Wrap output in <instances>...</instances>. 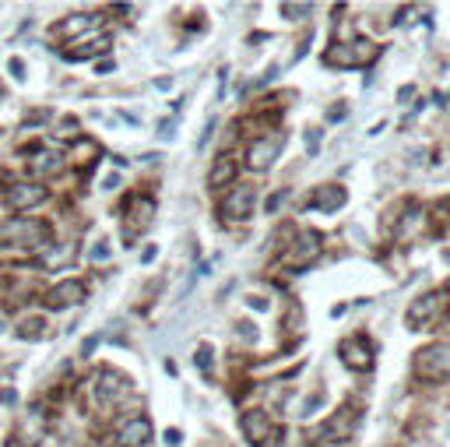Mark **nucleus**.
Returning <instances> with one entry per match:
<instances>
[{"label":"nucleus","mask_w":450,"mask_h":447,"mask_svg":"<svg viewBox=\"0 0 450 447\" xmlns=\"http://www.w3.org/2000/svg\"><path fill=\"white\" fill-rule=\"evenodd\" d=\"M194 363L207 373V370H212V345H201L197 352H194Z\"/></svg>","instance_id":"20"},{"label":"nucleus","mask_w":450,"mask_h":447,"mask_svg":"<svg viewBox=\"0 0 450 447\" xmlns=\"http://www.w3.org/2000/svg\"><path fill=\"white\" fill-rule=\"evenodd\" d=\"M282 197H285V194H271V197H267V212H278V204H282Z\"/></svg>","instance_id":"24"},{"label":"nucleus","mask_w":450,"mask_h":447,"mask_svg":"<svg viewBox=\"0 0 450 447\" xmlns=\"http://www.w3.org/2000/svg\"><path fill=\"white\" fill-rule=\"evenodd\" d=\"M148 440H152V423H148V415H134V419H127L116 430L120 447H144Z\"/></svg>","instance_id":"10"},{"label":"nucleus","mask_w":450,"mask_h":447,"mask_svg":"<svg viewBox=\"0 0 450 447\" xmlns=\"http://www.w3.org/2000/svg\"><path fill=\"white\" fill-rule=\"evenodd\" d=\"M124 391H127V380L120 377L116 370H99V373L92 377V395H95L99 405H113Z\"/></svg>","instance_id":"7"},{"label":"nucleus","mask_w":450,"mask_h":447,"mask_svg":"<svg viewBox=\"0 0 450 447\" xmlns=\"http://www.w3.org/2000/svg\"><path fill=\"white\" fill-rule=\"evenodd\" d=\"M243 433H247V440L254 447H271L275 444V426L264 412H247L243 415Z\"/></svg>","instance_id":"8"},{"label":"nucleus","mask_w":450,"mask_h":447,"mask_svg":"<svg viewBox=\"0 0 450 447\" xmlns=\"http://www.w3.org/2000/svg\"><path fill=\"white\" fill-rule=\"evenodd\" d=\"M28 169H32L36 176H53V173H60L64 169V162H60V155H53L49 148H28Z\"/></svg>","instance_id":"14"},{"label":"nucleus","mask_w":450,"mask_h":447,"mask_svg":"<svg viewBox=\"0 0 450 447\" xmlns=\"http://www.w3.org/2000/svg\"><path fill=\"white\" fill-rule=\"evenodd\" d=\"M85 296H88V289H85L81 279H64V282H56V285L46 292V307H49V310L78 307V303H85Z\"/></svg>","instance_id":"5"},{"label":"nucleus","mask_w":450,"mask_h":447,"mask_svg":"<svg viewBox=\"0 0 450 447\" xmlns=\"http://www.w3.org/2000/svg\"><path fill=\"white\" fill-rule=\"evenodd\" d=\"M152 215H155V201L148 197V194H144V197L137 194V197H134V229H144L148 222H152ZM134 229H131V232H134Z\"/></svg>","instance_id":"18"},{"label":"nucleus","mask_w":450,"mask_h":447,"mask_svg":"<svg viewBox=\"0 0 450 447\" xmlns=\"http://www.w3.org/2000/svg\"><path fill=\"white\" fill-rule=\"evenodd\" d=\"M285 148V134H271V138H257L250 148H247V166L254 173H267L275 166L278 152Z\"/></svg>","instance_id":"3"},{"label":"nucleus","mask_w":450,"mask_h":447,"mask_svg":"<svg viewBox=\"0 0 450 447\" xmlns=\"http://www.w3.org/2000/svg\"><path fill=\"white\" fill-rule=\"evenodd\" d=\"M92 25H95V14H71L67 21L53 25V36H81V32H88Z\"/></svg>","instance_id":"16"},{"label":"nucleus","mask_w":450,"mask_h":447,"mask_svg":"<svg viewBox=\"0 0 450 447\" xmlns=\"http://www.w3.org/2000/svg\"><path fill=\"white\" fill-rule=\"evenodd\" d=\"M166 444L176 447V444H179V430H166Z\"/></svg>","instance_id":"26"},{"label":"nucleus","mask_w":450,"mask_h":447,"mask_svg":"<svg viewBox=\"0 0 450 447\" xmlns=\"http://www.w3.org/2000/svg\"><path fill=\"white\" fill-rule=\"evenodd\" d=\"M338 352H341L345 367H352V370H366V367L373 363V356H370V342H366L363 335L345 338V342L338 345Z\"/></svg>","instance_id":"11"},{"label":"nucleus","mask_w":450,"mask_h":447,"mask_svg":"<svg viewBox=\"0 0 450 447\" xmlns=\"http://www.w3.org/2000/svg\"><path fill=\"white\" fill-rule=\"evenodd\" d=\"M415 373L426 380H450V342H433L415 352Z\"/></svg>","instance_id":"1"},{"label":"nucleus","mask_w":450,"mask_h":447,"mask_svg":"<svg viewBox=\"0 0 450 447\" xmlns=\"http://www.w3.org/2000/svg\"><path fill=\"white\" fill-rule=\"evenodd\" d=\"M341 204H345V190L335 187V184L317 187V194L310 197V208H313V212H338Z\"/></svg>","instance_id":"13"},{"label":"nucleus","mask_w":450,"mask_h":447,"mask_svg":"<svg viewBox=\"0 0 450 447\" xmlns=\"http://www.w3.org/2000/svg\"><path fill=\"white\" fill-rule=\"evenodd\" d=\"M222 215L236 219V222H243L254 215V187H232L222 201Z\"/></svg>","instance_id":"9"},{"label":"nucleus","mask_w":450,"mask_h":447,"mask_svg":"<svg viewBox=\"0 0 450 447\" xmlns=\"http://www.w3.org/2000/svg\"><path fill=\"white\" fill-rule=\"evenodd\" d=\"M380 53V46H373L370 39H355V43H335V50L324 53L327 64H338V67H363L366 61H373V56Z\"/></svg>","instance_id":"2"},{"label":"nucleus","mask_w":450,"mask_h":447,"mask_svg":"<svg viewBox=\"0 0 450 447\" xmlns=\"http://www.w3.org/2000/svg\"><path fill=\"white\" fill-rule=\"evenodd\" d=\"M232 176H236V166H232V162L222 155V159L215 162V169L207 173V187H215V190H218L222 184H229V180H232Z\"/></svg>","instance_id":"19"},{"label":"nucleus","mask_w":450,"mask_h":447,"mask_svg":"<svg viewBox=\"0 0 450 447\" xmlns=\"http://www.w3.org/2000/svg\"><path fill=\"white\" fill-rule=\"evenodd\" d=\"M317 257H320V236L317 232H303V236H299V243H295V250L289 254V264L303 268L306 261H317Z\"/></svg>","instance_id":"15"},{"label":"nucleus","mask_w":450,"mask_h":447,"mask_svg":"<svg viewBox=\"0 0 450 447\" xmlns=\"http://www.w3.org/2000/svg\"><path fill=\"white\" fill-rule=\"evenodd\" d=\"M46 232H49V226L39 222V219H11L4 226V236L8 240H18V247H43Z\"/></svg>","instance_id":"4"},{"label":"nucleus","mask_w":450,"mask_h":447,"mask_svg":"<svg viewBox=\"0 0 450 447\" xmlns=\"http://www.w3.org/2000/svg\"><path fill=\"white\" fill-rule=\"evenodd\" d=\"M92 257H95V261H106V257H109V247H106V243H99V247L92 250Z\"/></svg>","instance_id":"25"},{"label":"nucleus","mask_w":450,"mask_h":447,"mask_svg":"<svg viewBox=\"0 0 450 447\" xmlns=\"http://www.w3.org/2000/svg\"><path fill=\"white\" fill-rule=\"evenodd\" d=\"M306 148H310V155H317V148H320V131H310V134H306Z\"/></svg>","instance_id":"23"},{"label":"nucleus","mask_w":450,"mask_h":447,"mask_svg":"<svg viewBox=\"0 0 450 447\" xmlns=\"http://www.w3.org/2000/svg\"><path fill=\"white\" fill-rule=\"evenodd\" d=\"M4 201H8V208H14V212H28V208L46 201V187L36 184V180L32 184H14V187L4 190Z\"/></svg>","instance_id":"6"},{"label":"nucleus","mask_w":450,"mask_h":447,"mask_svg":"<svg viewBox=\"0 0 450 447\" xmlns=\"http://www.w3.org/2000/svg\"><path fill=\"white\" fill-rule=\"evenodd\" d=\"M443 303H447L443 292H429V296H423V300H415V303L408 307V324L415 327L418 320H433V317L443 310Z\"/></svg>","instance_id":"12"},{"label":"nucleus","mask_w":450,"mask_h":447,"mask_svg":"<svg viewBox=\"0 0 450 447\" xmlns=\"http://www.w3.org/2000/svg\"><path fill=\"white\" fill-rule=\"evenodd\" d=\"M8 67H11V74H14L18 81L25 78V61H18V56H11V64H8Z\"/></svg>","instance_id":"22"},{"label":"nucleus","mask_w":450,"mask_h":447,"mask_svg":"<svg viewBox=\"0 0 450 447\" xmlns=\"http://www.w3.org/2000/svg\"><path fill=\"white\" fill-rule=\"evenodd\" d=\"M14 335H18L21 342H36V338H43V335H46V317H25V320L14 327Z\"/></svg>","instance_id":"17"},{"label":"nucleus","mask_w":450,"mask_h":447,"mask_svg":"<svg viewBox=\"0 0 450 447\" xmlns=\"http://www.w3.org/2000/svg\"><path fill=\"white\" fill-rule=\"evenodd\" d=\"M282 14H289L292 21H299V18L310 14V4H282Z\"/></svg>","instance_id":"21"}]
</instances>
